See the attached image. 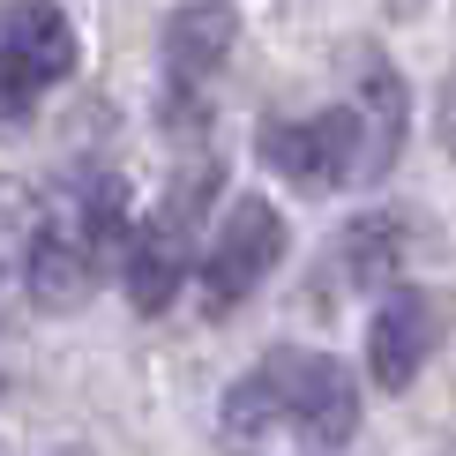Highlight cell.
<instances>
[{"mask_svg":"<svg viewBox=\"0 0 456 456\" xmlns=\"http://www.w3.org/2000/svg\"><path fill=\"white\" fill-rule=\"evenodd\" d=\"M210 195H217V158H195V165L173 180L165 210L127 232L120 270H127V299H135L142 314H165V307H173V292L187 284V240H195V210H202Z\"/></svg>","mask_w":456,"mask_h":456,"instance_id":"6da1fadb","label":"cell"},{"mask_svg":"<svg viewBox=\"0 0 456 456\" xmlns=\"http://www.w3.org/2000/svg\"><path fill=\"white\" fill-rule=\"evenodd\" d=\"M255 150H262L270 173H284L299 187V195H330V187L359 180V120H352V105L299 112V120H262Z\"/></svg>","mask_w":456,"mask_h":456,"instance_id":"7a4b0ae2","label":"cell"},{"mask_svg":"<svg viewBox=\"0 0 456 456\" xmlns=\"http://www.w3.org/2000/svg\"><path fill=\"white\" fill-rule=\"evenodd\" d=\"M277 262H284V217L262 195H240L232 210H224V224H217L210 255H202V307L232 314Z\"/></svg>","mask_w":456,"mask_h":456,"instance_id":"3957f363","label":"cell"},{"mask_svg":"<svg viewBox=\"0 0 456 456\" xmlns=\"http://www.w3.org/2000/svg\"><path fill=\"white\" fill-rule=\"evenodd\" d=\"M277 396H284V427H299L314 449H337L359 434V382L345 359L330 352H270Z\"/></svg>","mask_w":456,"mask_h":456,"instance_id":"277c9868","label":"cell"},{"mask_svg":"<svg viewBox=\"0 0 456 456\" xmlns=\"http://www.w3.org/2000/svg\"><path fill=\"white\" fill-rule=\"evenodd\" d=\"M434 345H442V299L419 292V284H396L367 330V374L382 389H411L419 367L434 359Z\"/></svg>","mask_w":456,"mask_h":456,"instance_id":"5b68a950","label":"cell"},{"mask_svg":"<svg viewBox=\"0 0 456 456\" xmlns=\"http://www.w3.org/2000/svg\"><path fill=\"white\" fill-rule=\"evenodd\" d=\"M352 120H359V180H382L404 158V127H411V90L382 53H359V90H352Z\"/></svg>","mask_w":456,"mask_h":456,"instance_id":"8992f818","label":"cell"},{"mask_svg":"<svg viewBox=\"0 0 456 456\" xmlns=\"http://www.w3.org/2000/svg\"><path fill=\"white\" fill-rule=\"evenodd\" d=\"M240 45V8L232 0H187L165 23V75H173V98H195L210 75L232 61Z\"/></svg>","mask_w":456,"mask_h":456,"instance_id":"52a82bcc","label":"cell"},{"mask_svg":"<svg viewBox=\"0 0 456 456\" xmlns=\"http://www.w3.org/2000/svg\"><path fill=\"white\" fill-rule=\"evenodd\" d=\"M0 61L23 75L30 90L61 83V75H75V23L53 0H8L0 8Z\"/></svg>","mask_w":456,"mask_h":456,"instance_id":"ba28073f","label":"cell"},{"mask_svg":"<svg viewBox=\"0 0 456 456\" xmlns=\"http://www.w3.org/2000/svg\"><path fill=\"white\" fill-rule=\"evenodd\" d=\"M98 247L83 240V224H45V232L30 240V255H23V284H30V299L45 314H68V307H83L90 299V284H98Z\"/></svg>","mask_w":456,"mask_h":456,"instance_id":"9c48e42d","label":"cell"},{"mask_svg":"<svg viewBox=\"0 0 456 456\" xmlns=\"http://www.w3.org/2000/svg\"><path fill=\"white\" fill-rule=\"evenodd\" d=\"M270 427H284V396H277L270 359H262V367H247L240 382L224 389V404H217V434H224V449H255Z\"/></svg>","mask_w":456,"mask_h":456,"instance_id":"30bf717a","label":"cell"},{"mask_svg":"<svg viewBox=\"0 0 456 456\" xmlns=\"http://www.w3.org/2000/svg\"><path fill=\"white\" fill-rule=\"evenodd\" d=\"M337 255H345L352 284H389L396 270H404V255H411V224L404 217H352Z\"/></svg>","mask_w":456,"mask_h":456,"instance_id":"8fae6325","label":"cell"},{"mask_svg":"<svg viewBox=\"0 0 456 456\" xmlns=\"http://www.w3.org/2000/svg\"><path fill=\"white\" fill-rule=\"evenodd\" d=\"M30 98H37V90L0 61V127H23V120H30Z\"/></svg>","mask_w":456,"mask_h":456,"instance_id":"7c38bea8","label":"cell"},{"mask_svg":"<svg viewBox=\"0 0 456 456\" xmlns=\"http://www.w3.org/2000/svg\"><path fill=\"white\" fill-rule=\"evenodd\" d=\"M442 150L456 158V83H449V98H442Z\"/></svg>","mask_w":456,"mask_h":456,"instance_id":"4fadbf2b","label":"cell"}]
</instances>
